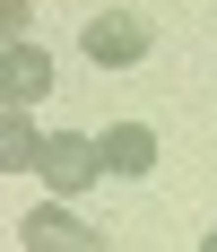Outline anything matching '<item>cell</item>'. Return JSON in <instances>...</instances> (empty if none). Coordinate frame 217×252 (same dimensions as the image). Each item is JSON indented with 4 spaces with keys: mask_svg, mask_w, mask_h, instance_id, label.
I'll list each match as a JSON object with an SVG mask.
<instances>
[{
    "mask_svg": "<svg viewBox=\"0 0 217 252\" xmlns=\"http://www.w3.org/2000/svg\"><path fill=\"white\" fill-rule=\"evenodd\" d=\"M87 61H96V70H130V61H148V18H139V9H104V18L87 26Z\"/></svg>",
    "mask_w": 217,
    "mask_h": 252,
    "instance_id": "cell-1",
    "label": "cell"
},
{
    "mask_svg": "<svg viewBox=\"0 0 217 252\" xmlns=\"http://www.w3.org/2000/svg\"><path fill=\"white\" fill-rule=\"evenodd\" d=\"M35 174H44L52 191L70 200V191H87V183L104 174V148H96V139H87V130H61V139H52V148H44V165H35Z\"/></svg>",
    "mask_w": 217,
    "mask_h": 252,
    "instance_id": "cell-2",
    "label": "cell"
},
{
    "mask_svg": "<svg viewBox=\"0 0 217 252\" xmlns=\"http://www.w3.org/2000/svg\"><path fill=\"white\" fill-rule=\"evenodd\" d=\"M18 235H26V252H113L96 226H78L61 200H52V209H26V226H18Z\"/></svg>",
    "mask_w": 217,
    "mask_h": 252,
    "instance_id": "cell-3",
    "label": "cell"
},
{
    "mask_svg": "<svg viewBox=\"0 0 217 252\" xmlns=\"http://www.w3.org/2000/svg\"><path fill=\"white\" fill-rule=\"evenodd\" d=\"M0 96H9V113H26L35 96H52V52H44V44H9V61H0Z\"/></svg>",
    "mask_w": 217,
    "mask_h": 252,
    "instance_id": "cell-4",
    "label": "cell"
},
{
    "mask_svg": "<svg viewBox=\"0 0 217 252\" xmlns=\"http://www.w3.org/2000/svg\"><path fill=\"white\" fill-rule=\"evenodd\" d=\"M96 148H104V174H130V183L156 174V130H148V122H113Z\"/></svg>",
    "mask_w": 217,
    "mask_h": 252,
    "instance_id": "cell-5",
    "label": "cell"
},
{
    "mask_svg": "<svg viewBox=\"0 0 217 252\" xmlns=\"http://www.w3.org/2000/svg\"><path fill=\"white\" fill-rule=\"evenodd\" d=\"M44 130L26 122V113H9V122H0V165H9V174H35V165H44Z\"/></svg>",
    "mask_w": 217,
    "mask_h": 252,
    "instance_id": "cell-6",
    "label": "cell"
},
{
    "mask_svg": "<svg viewBox=\"0 0 217 252\" xmlns=\"http://www.w3.org/2000/svg\"><path fill=\"white\" fill-rule=\"evenodd\" d=\"M0 18H9V44H26V0H0Z\"/></svg>",
    "mask_w": 217,
    "mask_h": 252,
    "instance_id": "cell-7",
    "label": "cell"
},
{
    "mask_svg": "<svg viewBox=\"0 0 217 252\" xmlns=\"http://www.w3.org/2000/svg\"><path fill=\"white\" fill-rule=\"evenodd\" d=\"M200 252H217V235H200Z\"/></svg>",
    "mask_w": 217,
    "mask_h": 252,
    "instance_id": "cell-8",
    "label": "cell"
}]
</instances>
